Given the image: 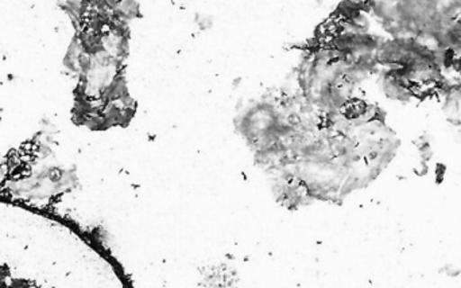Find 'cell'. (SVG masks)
I'll list each match as a JSON object with an SVG mask.
<instances>
[{
  "instance_id": "1",
  "label": "cell",
  "mask_w": 461,
  "mask_h": 288,
  "mask_svg": "<svg viewBox=\"0 0 461 288\" xmlns=\"http://www.w3.org/2000/svg\"><path fill=\"white\" fill-rule=\"evenodd\" d=\"M384 88L390 99L398 100V102H409V100L413 97L408 89L403 88V86L398 83L397 78H395L392 73H389V75L384 77Z\"/></svg>"
}]
</instances>
